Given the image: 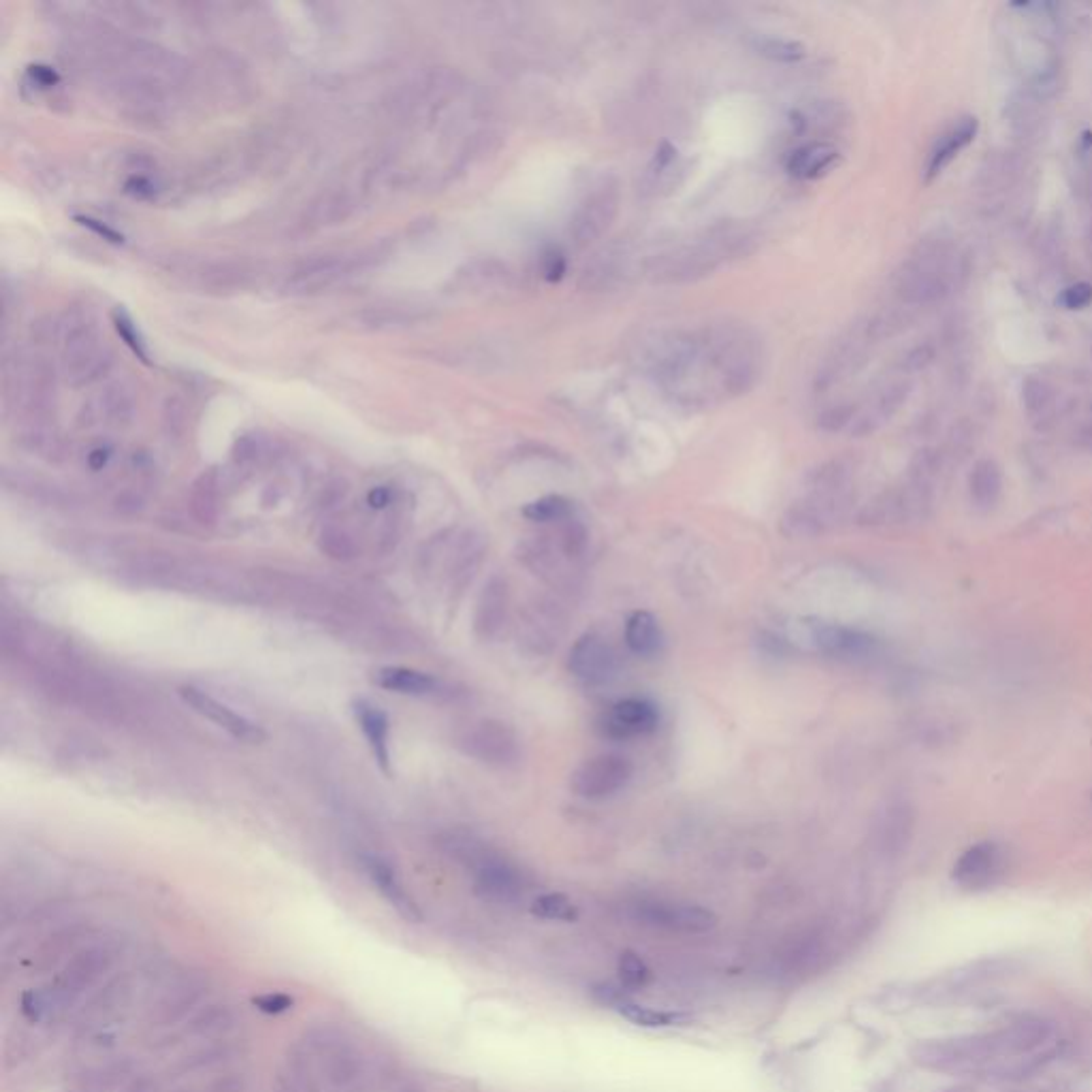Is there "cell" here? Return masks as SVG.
<instances>
[{
    "label": "cell",
    "instance_id": "6da1fadb",
    "mask_svg": "<svg viewBox=\"0 0 1092 1092\" xmlns=\"http://www.w3.org/2000/svg\"><path fill=\"white\" fill-rule=\"evenodd\" d=\"M638 361L670 401L707 410L752 391L762 378L764 346L752 326L722 320L653 333Z\"/></svg>",
    "mask_w": 1092,
    "mask_h": 1092
},
{
    "label": "cell",
    "instance_id": "7a4b0ae2",
    "mask_svg": "<svg viewBox=\"0 0 1092 1092\" xmlns=\"http://www.w3.org/2000/svg\"><path fill=\"white\" fill-rule=\"evenodd\" d=\"M1054 1052V1028L1039 1018H1022L992 1033L919 1041L915 1063L941 1073L1020 1075L1039 1067Z\"/></svg>",
    "mask_w": 1092,
    "mask_h": 1092
},
{
    "label": "cell",
    "instance_id": "3957f363",
    "mask_svg": "<svg viewBox=\"0 0 1092 1092\" xmlns=\"http://www.w3.org/2000/svg\"><path fill=\"white\" fill-rule=\"evenodd\" d=\"M758 236L741 223L713 225L698 236L655 253L645 261V275L655 284H690L752 253Z\"/></svg>",
    "mask_w": 1092,
    "mask_h": 1092
},
{
    "label": "cell",
    "instance_id": "277c9868",
    "mask_svg": "<svg viewBox=\"0 0 1092 1092\" xmlns=\"http://www.w3.org/2000/svg\"><path fill=\"white\" fill-rule=\"evenodd\" d=\"M853 502V470L845 461H830L809 476L807 487L782 519L790 538H816L830 532Z\"/></svg>",
    "mask_w": 1092,
    "mask_h": 1092
},
{
    "label": "cell",
    "instance_id": "5b68a950",
    "mask_svg": "<svg viewBox=\"0 0 1092 1092\" xmlns=\"http://www.w3.org/2000/svg\"><path fill=\"white\" fill-rule=\"evenodd\" d=\"M60 341V373L73 388L103 380L114 365L112 350L103 344L95 316L88 307H69L56 326Z\"/></svg>",
    "mask_w": 1092,
    "mask_h": 1092
},
{
    "label": "cell",
    "instance_id": "8992f818",
    "mask_svg": "<svg viewBox=\"0 0 1092 1092\" xmlns=\"http://www.w3.org/2000/svg\"><path fill=\"white\" fill-rule=\"evenodd\" d=\"M3 399L22 425L48 423L56 401V371L48 358L26 352L7 358Z\"/></svg>",
    "mask_w": 1092,
    "mask_h": 1092
},
{
    "label": "cell",
    "instance_id": "52a82bcc",
    "mask_svg": "<svg viewBox=\"0 0 1092 1092\" xmlns=\"http://www.w3.org/2000/svg\"><path fill=\"white\" fill-rule=\"evenodd\" d=\"M463 88V77L457 71L446 67L427 69L399 86L388 105L395 116L410 120L427 118L440 114L461 95Z\"/></svg>",
    "mask_w": 1092,
    "mask_h": 1092
},
{
    "label": "cell",
    "instance_id": "ba28073f",
    "mask_svg": "<svg viewBox=\"0 0 1092 1092\" xmlns=\"http://www.w3.org/2000/svg\"><path fill=\"white\" fill-rule=\"evenodd\" d=\"M621 206V186L613 176H600L587 186L576 201L568 223V238L574 246H587L611 229Z\"/></svg>",
    "mask_w": 1092,
    "mask_h": 1092
},
{
    "label": "cell",
    "instance_id": "9c48e42d",
    "mask_svg": "<svg viewBox=\"0 0 1092 1092\" xmlns=\"http://www.w3.org/2000/svg\"><path fill=\"white\" fill-rule=\"evenodd\" d=\"M630 917L643 926L679 934H707L720 924L717 913L700 904L653 898L632 902Z\"/></svg>",
    "mask_w": 1092,
    "mask_h": 1092
},
{
    "label": "cell",
    "instance_id": "30bf717a",
    "mask_svg": "<svg viewBox=\"0 0 1092 1092\" xmlns=\"http://www.w3.org/2000/svg\"><path fill=\"white\" fill-rule=\"evenodd\" d=\"M461 752L489 767H512L521 758L519 739L514 732L493 720H482L465 728L459 737Z\"/></svg>",
    "mask_w": 1092,
    "mask_h": 1092
},
{
    "label": "cell",
    "instance_id": "8fae6325",
    "mask_svg": "<svg viewBox=\"0 0 1092 1092\" xmlns=\"http://www.w3.org/2000/svg\"><path fill=\"white\" fill-rule=\"evenodd\" d=\"M634 767L619 754H604L587 760L572 775V790L583 799H608L630 784Z\"/></svg>",
    "mask_w": 1092,
    "mask_h": 1092
},
{
    "label": "cell",
    "instance_id": "7c38bea8",
    "mask_svg": "<svg viewBox=\"0 0 1092 1092\" xmlns=\"http://www.w3.org/2000/svg\"><path fill=\"white\" fill-rule=\"evenodd\" d=\"M1005 870V849L998 843H992V840H984V843H975L958 855L954 870H951V879L962 890L981 892L1001 881Z\"/></svg>",
    "mask_w": 1092,
    "mask_h": 1092
},
{
    "label": "cell",
    "instance_id": "4fadbf2b",
    "mask_svg": "<svg viewBox=\"0 0 1092 1092\" xmlns=\"http://www.w3.org/2000/svg\"><path fill=\"white\" fill-rule=\"evenodd\" d=\"M354 268L356 263L341 255L311 257L286 275L282 290L290 297H314L337 286Z\"/></svg>",
    "mask_w": 1092,
    "mask_h": 1092
},
{
    "label": "cell",
    "instance_id": "5bb4252c",
    "mask_svg": "<svg viewBox=\"0 0 1092 1092\" xmlns=\"http://www.w3.org/2000/svg\"><path fill=\"white\" fill-rule=\"evenodd\" d=\"M809 632L819 653L834 660L860 662L875 658L879 653V641L872 634L830 621H809Z\"/></svg>",
    "mask_w": 1092,
    "mask_h": 1092
},
{
    "label": "cell",
    "instance_id": "9a60e30c",
    "mask_svg": "<svg viewBox=\"0 0 1092 1092\" xmlns=\"http://www.w3.org/2000/svg\"><path fill=\"white\" fill-rule=\"evenodd\" d=\"M180 698L184 700L186 707L193 709L197 715L206 717L208 722L225 730L227 735H231L236 741H242L248 745H259L265 741V737H268L261 726L250 722L248 717L233 711L231 707L225 705V702L216 700L208 692L193 688V685H184V688H180Z\"/></svg>",
    "mask_w": 1092,
    "mask_h": 1092
},
{
    "label": "cell",
    "instance_id": "2e32d148",
    "mask_svg": "<svg viewBox=\"0 0 1092 1092\" xmlns=\"http://www.w3.org/2000/svg\"><path fill=\"white\" fill-rule=\"evenodd\" d=\"M474 892L489 902L510 904L525 894V879L517 866L491 851L472 868Z\"/></svg>",
    "mask_w": 1092,
    "mask_h": 1092
},
{
    "label": "cell",
    "instance_id": "e0dca14e",
    "mask_svg": "<svg viewBox=\"0 0 1092 1092\" xmlns=\"http://www.w3.org/2000/svg\"><path fill=\"white\" fill-rule=\"evenodd\" d=\"M638 272L632 250L626 244L604 246L594 255L581 275V288L585 290H615L626 286L630 277Z\"/></svg>",
    "mask_w": 1092,
    "mask_h": 1092
},
{
    "label": "cell",
    "instance_id": "ac0fdd59",
    "mask_svg": "<svg viewBox=\"0 0 1092 1092\" xmlns=\"http://www.w3.org/2000/svg\"><path fill=\"white\" fill-rule=\"evenodd\" d=\"M617 653L606 638L585 634L570 649V673L585 685H604L617 675Z\"/></svg>",
    "mask_w": 1092,
    "mask_h": 1092
},
{
    "label": "cell",
    "instance_id": "d6986e66",
    "mask_svg": "<svg viewBox=\"0 0 1092 1092\" xmlns=\"http://www.w3.org/2000/svg\"><path fill=\"white\" fill-rule=\"evenodd\" d=\"M660 724V713L649 700L626 698L606 711L600 720V732L608 739L630 741L647 737Z\"/></svg>",
    "mask_w": 1092,
    "mask_h": 1092
},
{
    "label": "cell",
    "instance_id": "ffe728a7",
    "mask_svg": "<svg viewBox=\"0 0 1092 1092\" xmlns=\"http://www.w3.org/2000/svg\"><path fill=\"white\" fill-rule=\"evenodd\" d=\"M361 866L369 883L376 887L380 896L391 904V907L408 922H420L423 919V911H420L418 902L412 898V894L405 890V885L399 877L397 868L382 855L367 853L361 855Z\"/></svg>",
    "mask_w": 1092,
    "mask_h": 1092
},
{
    "label": "cell",
    "instance_id": "44dd1931",
    "mask_svg": "<svg viewBox=\"0 0 1092 1092\" xmlns=\"http://www.w3.org/2000/svg\"><path fill=\"white\" fill-rule=\"evenodd\" d=\"M208 992V977L201 973L178 975L152 1005V1026H171L189 1013Z\"/></svg>",
    "mask_w": 1092,
    "mask_h": 1092
},
{
    "label": "cell",
    "instance_id": "7402d4cb",
    "mask_svg": "<svg viewBox=\"0 0 1092 1092\" xmlns=\"http://www.w3.org/2000/svg\"><path fill=\"white\" fill-rule=\"evenodd\" d=\"M135 410L137 403L129 388L124 384H109L82 405L80 423L84 427H127L135 416Z\"/></svg>",
    "mask_w": 1092,
    "mask_h": 1092
},
{
    "label": "cell",
    "instance_id": "603a6c76",
    "mask_svg": "<svg viewBox=\"0 0 1092 1092\" xmlns=\"http://www.w3.org/2000/svg\"><path fill=\"white\" fill-rule=\"evenodd\" d=\"M429 320V309L423 305H410V303H388V305H369L361 311L352 314L350 322L358 331L369 333H388V331H403L412 329Z\"/></svg>",
    "mask_w": 1092,
    "mask_h": 1092
},
{
    "label": "cell",
    "instance_id": "cb8c5ba5",
    "mask_svg": "<svg viewBox=\"0 0 1092 1092\" xmlns=\"http://www.w3.org/2000/svg\"><path fill=\"white\" fill-rule=\"evenodd\" d=\"M354 720L361 728L363 737L369 745V752L373 760L378 762L384 775H391V745H388V735H391V722L382 709L371 705L367 700H354L352 705Z\"/></svg>",
    "mask_w": 1092,
    "mask_h": 1092
},
{
    "label": "cell",
    "instance_id": "d4e9b609",
    "mask_svg": "<svg viewBox=\"0 0 1092 1092\" xmlns=\"http://www.w3.org/2000/svg\"><path fill=\"white\" fill-rule=\"evenodd\" d=\"M508 604H510V598H508L506 581L499 579V576H493V579L482 587V594L476 604L474 628L480 638L493 641V638L502 634L508 621Z\"/></svg>",
    "mask_w": 1092,
    "mask_h": 1092
},
{
    "label": "cell",
    "instance_id": "484cf974",
    "mask_svg": "<svg viewBox=\"0 0 1092 1092\" xmlns=\"http://www.w3.org/2000/svg\"><path fill=\"white\" fill-rule=\"evenodd\" d=\"M825 939L828 937L819 930H807L796 934L779 951V964L788 973H809L819 969L825 960V954H828V941Z\"/></svg>",
    "mask_w": 1092,
    "mask_h": 1092
},
{
    "label": "cell",
    "instance_id": "4316f807",
    "mask_svg": "<svg viewBox=\"0 0 1092 1092\" xmlns=\"http://www.w3.org/2000/svg\"><path fill=\"white\" fill-rule=\"evenodd\" d=\"M840 161V152L828 142H809L788 154L786 169L796 180H818L832 171Z\"/></svg>",
    "mask_w": 1092,
    "mask_h": 1092
},
{
    "label": "cell",
    "instance_id": "83f0119b",
    "mask_svg": "<svg viewBox=\"0 0 1092 1092\" xmlns=\"http://www.w3.org/2000/svg\"><path fill=\"white\" fill-rule=\"evenodd\" d=\"M354 197L346 189H331L318 195L305 210L303 225L307 229H329L346 223L354 212Z\"/></svg>",
    "mask_w": 1092,
    "mask_h": 1092
},
{
    "label": "cell",
    "instance_id": "f1b7e54d",
    "mask_svg": "<svg viewBox=\"0 0 1092 1092\" xmlns=\"http://www.w3.org/2000/svg\"><path fill=\"white\" fill-rule=\"evenodd\" d=\"M373 683L386 692H395L401 696H431L438 692V679L414 668L403 666H384L373 673Z\"/></svg>",
    "mask_w": 1092,
    "mask_h": 1092
},
{
    "label": "cell",
    "instance_id": "f546056e",
    "mask_svg": "<svg viewBox=\"0 0 1092 1092\" xmlns=\"http://www.w3.org/2000/svg\"><path fill=\"white\" fill-rule=\"evenodd\" d=\"M975 133H977V120L975 118H964L947 135H943L941 142L934 146V150L930 154L928 169H926V180L930 182V180L937 178L941 171L956 159L958 152L973 142Z\"/></svg>",
    "mask_w": 1092,
    "mask_h": 1092
},
{
    "label": "cell",
    "instance_id": "4dcf8cb0",
    "mask_svg": "<svg viewBox=\"0 0 1092 1092\" xmlns=\"http://www.w3.org/2000/svg\"><path fill=\"white\" fill-rule=\"evenodd\" d=\"M664 643L660 621L647 611H636L626 621V645L641 658H651Z\"/></svg>",
    "mask_w": 1092,
    "mask_h": 1092
},
{
    "label": "cell",
    "instance_id": "1f68e13d",
    "mask_svg": "<svg viewBox=\"0 0 1092 1092\" xmlns=\"http://www.w3.org/2000/svg\"><path fill=\"white\" fill-rule=\"evenodd\" d=\"M129 990L131 988L124 984L122 979H116L109 986H105L103 992L92 998L90 1005H86L80 1026H86V1024L92 1026V1024H99L101 1020L105 1022L112 1016H116L118 1009L124 1007V1003L129 1001Z\"/></svg>",
    "mask_w": 1092,
    "mask_h": 1092
},
{
    "label": "cell",
    "instance_id": "d6a6232c",
    "mask_svg": "<svg viewBox=\"0 0 1092 1092\" xmlns=\"http://www.w3.org/2000/svg\"><path fill=\"white\" fill-rule=\"evenodd\" d=\"M1001 489L1003 478L998 465L992 459L979 461L971 472V497L975 506L984 510L992 508L998 502V497H1001Z\"/></svg>",
    "mask_w": 1092,
    "mask_h": 1092
},
{
    "label": "cell",
    "instance_id": "836d02e7",
    "mask_svg": "<svg viewBox=\"0 0 1092 1092\" xmlns=\"http://www.w3.org/2000/svg\"><path fill=\"white\" fill-rule=\"evenodd\" d=\"M193 514L201 523H214L221 508V478L216 470L201 474L191 493Z\"/></svg>",
    "mask_w": 1092,
    "mask_h": 1092
},
{
    "label": "cell",
    "instance_id": "e575fe53",
    "mask_svg": "<svg viewBox=\"0 0 1092 1092\" xmlns=\"http://www.w3.org/2000/svg\"><path fill=\"white\" fill-rule=\"evenodd\" d=\"M504 270L493 261H474L465 265L452 279V288L457 292H482L497 282H502Z\"/></svg>",
    "mask_w": 1092,
    "mask_h": 1092
},
{
    "label": "cell",
    "instance_id": "d590c367",
    "mask_svg": "<svg viewBox=\"0 0 1092 1092\" xmlns=\"http://www.w3.org/2000/svg\"><path fill=\"white\" fill-rule=\"evenodd\" d=\"M617 1011L621 1013L623 1018L638 1024V1026H645V1028H670V1026H688L694 1022L692 1016H688V1013H681V1011H664V1009H653V1007H645V1005H638V1003H632V1001H626L621 1007H617Z\"/></svg>",
    "mask_w": 1092,
    "mask_h": 1092
},
{
    "label": "cell",
    "instance_id": "8d00e7d4",
    "mask_svg": "<svg viewBox=\"0 0 1092 1092\" xmlns=\"http://www.w3.org/2000/svg\"><path fill=\"white\" fill-rule=\"evenodd\" d=\"M1024 408L1037 427H1048L1054 420V397L1043 380L1028 378L1024 382Z\"/></svg>",
    "mask_w": 1092,
    "mask_h": 1092
},
{
    "label": "cell",
    "instance_id": "74e56055",
    "mask_svg": "<svg viewBox=\"0 0 1092 1092\" xmlns=\"http://www.w3.org/2000/svg\"><path fill=\"white\" fill-rule=\"evenodd\" d=\"M752 48L756 54L773 62H782V65H796V62H801L807 56V48L803 43L775 35H756L752 39Z\"/></svg>",
    "mask_w": 1092,
    "mask_h": 1092
},
{
    "label": "cell",
    "instance_id": "f35d334b",
    "mask_svg": "<svg viewBox=\"0 0 1092 1092\" xmlns=\"http://www.w3.org/2000/svg\"><path fill=\"white\" fill-rule=\"evenodd\" d=\"M572 502L564 495H544L523 508V517L534 523H564L572 519Z\"/></svg>",
    "mask_w": 1092,
    "mask_h": 1092
},
{
    "label": "cell",
    "instance_id": "ab89813d",
    "mask_svg": "<svg viewBox=\"0 0 1092 1092\" xmlns=\"http://www.w3.org/2000/svg\"><path fill=\"white\" fill-rule=\"evenodd\" d=\"M532 913L542 919H557V922H576L579 909L564 894H542L532 902Z\"/></svg>",
    "mask_w": 1092,
    "mask_h": 1092
},
{
    "label": "cell",
    "instance_id": "60d3db41",
    "mask_svg": "<svg viewBox=\"0 0 1092 1092\" xmlns=\"http://www.w3.org/2000/svg\"><path fill=\"white\" fill-rule=\"evenodd\" d=\"M112 320H114V326H116L118 335L122 337L124 344H127V346L133 350V354L139 358V361L150 363V352H148L146 339H144L142 331L137 329V324H135V320L131 318L129 311H127V309H122V307H116V309L112 311Z\"/></svg>",
    "mask_w": 1092,
    "mask_h": 1092
},
{
    "label": "cell",
    "instance_id": "b9f144b4",
    "mask_svg": "<svg viewBox=\"0 0 1092 1092\" xmlns=\"http://www.w3.org/2000/svg\"><path fill=\"white\" fill-rule=\"evenodd\" d=\"M617 971L621 977V984L628 990H638L651 981V969L647 966V962L632 949L621 951V956L617 960Z\"/></svg>",
    "mask_w": 1092,
    "mask_h": 1092
},
{
    "label": "cell",
    "instance_id": "7bdbcfd3",
    "mask_svg": "<svg viewBox=\"0 0 1092 1092\" xmlns=\"http://www.w3.org/2000/svg\"><path fill=\"white\" fill-rule=\"evenodd\" d=\"M206 277H208V284L212 288L233 290V288H242L246 284L248 272L242 268V265L225 263V265H216L212 272L206 273Z\"/></svg>",
    "mask_w": 1092,
    "mask_h": 1092
},
{
    "label": "cell",
    "instance_id": "ee69618b",
    "mask_svg": "<svg viewBox=\"0 0 1092 1092\" xmlns=\"http://www.w3.org/2000/svg\"><path fill=\"white\" fill-rule=\"evenodd\" d=\"M163 425L165 431L169 435H176V438H180L186 431V425H189V408H186V403L180 397H169L165 401Z\"/></svg>",
    "mask_w": 1092,
    "mask_h": 1092
},
{
    "label": "cell",
    "instance_id": "f6af8a7d",
    "mask_svg": "<svg viewBox=\"0 0 1092 1092\" xmlns=\"http://www.w3.org/2000/svg\"><path fill=\"white\" fill-rule=\"evenodd\" d=\"M540 268H542V275L549 279V282H559V279L568 272V259L564 255V250L557 246L546 248L542 253Z\"/></svg>",
    "mask_w": 1092,
    "mask_h": 1092
},
{
    "label": "cell",
    "instance_id": "bcb514c9",
    "mask_svg": "<svg viewBox=\"0 0 1092 1092\" xmlns=\"http://www.w3.org/2000/svg\"><path fill=\"white\" fill-rule=\"evenodd\" d=\"M320 544H322V551H326L331 557H337V559H348L354 555L352 540L344 532H339L337 527H329L326 532H322Z\"/></svg>",
    "mask_w": 1092,
    "mask_h": 1092
},
{
    "label": "cell",
    "instance_id": "7dc6e473",
    "mask_svg": "<svg viewBox=\"0 0 1092 1092\" xmlns=\"http://www.w3.org/2000/svg\"><path fill=\"white\" fill-rule=\"evenodd\" d=\"M628 988L626 986H615V984H596L594 988H591V998H594L596 1003L600 1005H606V1007H621L623 1003L628 1001Z\"/></svg>",
    "mask_w": 1092,
    "mask_h": 1092
},
{
    "label": "cell",
    "instance_id": "c3c4849f",
    "mask_svg": "<svg viewBox=\"0 0 1092 1092\" xmlns=\"http://www.w3.org/2000/svg\"><path fill=\"white\" fill-rule=\"evenodd\" d=\"M1090 301H1092V286L1086 284V282H1080V284H1073V286L1065 288L1063 294L1058 297V303L1063 307H1067V309H1082Z\"/></svg>",
    "mask_w": 1092,
    "mask_h": 1092
},
{
    "label": "cell",
    "instance_id": "681fc988",
    "mask_svg": "<svg viewBox=\"0 0 1092 1092\" xmlns=\"http://www.w3.org/2000/svg\"><path fill=\"white\" fill-rule=\"evenodd\" d=\"M26 77L30 80V84H33V88L37 86V88H41V90H43V88H50V86H54V84L58 82L56 71L50 69V67H43V65L28 67Z\"/></svg>",
    "mask_w": 1092,
    "mask_h": 1092
},
{
    "label": "cell",
    "instance_id": "f907efd6",
    "mask_svg": "<svg viewBox=\"0 0 1092 1092\" xmlns=\"http://www.w3.org/2000/svg\"><path fill=\"white\" fill-rule=\"evenodd\" d=\"M77 223H82L84 227H88L90 231H95L97 236H101L103 240L112 242V244H122V236L118 231H114L112 227H107L105 223L97 221V218H90V216H77Z\"/></svg>",
    "mask_w": 1092,
    "mask_h": 1092
},
{
    "label": "cell",
    "instance_id": "816d5d0a",
    "mask_svg": "<svg viewBox=\"0 0 1092 1092\" xmlns=\"http://www.w3.org/2000/svg\"><path fill=\"white\" fill-rule=\"evenodd\" d=\"M257 1005L263 1011H268V1013H279V1011H286L292 1005V998L286 996V994H279V992L265 994V996L259 998Z\"/></svg>",
    "mask_w": 1092,
    "mask_h": 1092
},
{
    "label": "cell",
    "instance_id": "f5cc1de1",
    "mask_svg": "<svg viewBox=\"0 0 1092 1092\" xmlns=\"http://www.w3.org/2000/svg\"><path fill=\"white\" fill-rule=\"evenodd\" d=\"M930 358H932V350L928 346H919V348L911 350L907 356H904V369H909V371L922 369L930 363Z\"/></svg>",
    "mask_w": 1092,
    "mask_h": 1092
},
{
    "label": "cell",
    "instance_id": "db71d44e",
    "mask_svg": "<svg viewBox=\"0 0 1092 1092\" xmlns=\"http://www.w3.org/2000/svg\"><path fill=\"white\" fill-rule=\"evenodd\" d=\"M109 459H112V448H109L107 444L92 446V448L88 450V455H86L88 465H90L95 472H97V470H103V467L109 463Z\"/></svg>",
    "mask_w": 1092,
    "mask_h": 1092
},
{
    "label": "cell",
    "instance_id": "11a10c76",
    "mask_svg": "<svg viewBox=\"0 0 1092 1092\" xmlns=\"http://www.w3.org/2000/svg\"><path fill=\"white\" fill-rule=\"evenodd\" d=\"M154 191H156V186L144 176H135L127 182V193L137 197V199H150V197H154Z\"/></svg>",
    "mask_w": 1092,
    "mask_h": 1092
},
{
    "label": "cell",
    "instance_id": "9f6ffc18",
    "mask_svg": "<svg viewBox=\"0 0 1092 1092\" xmlns=\"http://www.w3.org/2000/svg\"><path fill=\"white\" fill-rule=\"evenodd\" d=\"M391 499H393L391 489L376 487V489H371V491H369V495H367V504H369V508H373V510H382V508H386L388 504H391Z\"/></svg>",
    "mask_w": 1092,
    "mask_h": 1092
}]
</instances>
